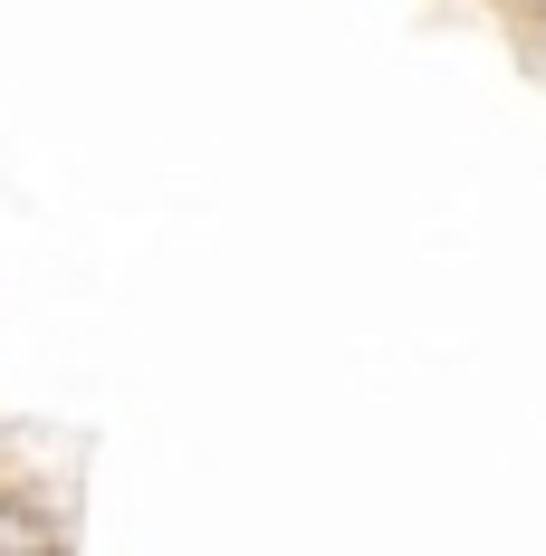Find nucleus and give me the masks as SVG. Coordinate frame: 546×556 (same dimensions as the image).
<instances>
[{
  "mask_svg": "<svg viewBox=\"0 0 546 556\" xmlns=\"http://www.w3.org/2000/svg\"><path fill=\"white\" fill-rule=\"evenodd\" d=\"M0 547H10V556H58V547H67V528H58L49 508H29V500H0Z\"/></svg>",
  "mask_w": 546,
  "mask_h": 556,
  "instance_id": "f257e3e1",
  "label": "nucleus"
},
{
  "mask_svg": "<svg viewBox=\"0 0 546 556\" xmlns=\"http://www.w3.org/2000/svg\"><path fill=\"white\" fill-rule=\"evenodd\" d=\"M528 20H537V29H546V0H528Z\"/></svg>",
  "mask_w": 546,
  "mask_h": 556,
  "instance_id": "f03ea898",
  "label": "nucleus"
}]
</instances>
